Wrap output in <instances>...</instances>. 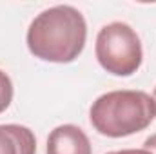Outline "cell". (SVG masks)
Instances as JSON below:
<instances>
[{
    "label": "cell",
    "instance_id": "8992f818",
    "mask_svg": "<svg viewBox=\"0 0 156 154\" xmlns=\"http://www.w3.org/2000/svg\"><path fill=\"white\" fill-rule=\"evenodd\" d=\"M13 102V82L7 73L0 69V113H4Z\"/></svg>",
    "mask_w": 156,
    "mask_h": 154
},
{
    "label": "cell",
    "instance_id": "52a82bcc",
    "mask_svg": "<svg viewBox=\"0 0 156 154\" xmlns=\"http://www.w3.org/2000/svg\"><path fill=\"white\" fill-rule=\"evenodd\" d=\"M107 154H153V152L142 147V149H122V151H113V152Z\"/></svg>",
    "mask_w": 156,
    "mask_h": 154
},
{
    "label": "cell",
    "instance_id": "5b68a950",
    "mask_svg": "<svg viewBox=\"0 0 156 154\" xmlns=\"http://www.w3.org/2000/svg\"><path fill=\"white\" fill-rule=\"evenodd\" d=\"M0 154H37L35 132L18 123L0 125Z\"/></svg>",
    "mask_w": 156,
    "mask_h": 154
},
{
    "label": "cell",
    "instance_id": "ba28073f",
    "mask_svg": "<svg viewBox=\"0 0 156 154\" xmlns=\"http://www.w3.org/2000/svg\"><path fill=\"white\" fill-rule=\"evenodd\" d=\"M144 149H147V151H151L153 154H156V134L149 136V138L144 142Z\"/></svg>",
    "mask_w": 156,
    "mask_h": 154
},
{
    "label": "cell",
    "instance_id": "7a4b0ae2",
    "mask_svg": "<svg viewBox=\"0 0 156 154\" xmlns=\"http://www.w3.org/2000/svg\"><path fill=\"white\" fill-rule=\"evenodd\" d=\"M154 118L156 103L145 91H109L98 96L89 109L91 125L107 138L136 134L147 129Z\"/></svg>",
    "mask_w": 156,
    "mask_h": 154
},
{
    "label": "cell",
    "instance_id": "277c9868",
    "mask_svg": "<svg viewBox=\"0 0 156 154\" xmlns=\"http://www.w3.org/2000/svg\"><path fill=\"white\" fill-rule=\"evenodd\" d=\"M45 154H93V147L78 125L64 123L49 132Z\"/></svg>",
    "mask_w": 156,
    "mask_h": 154
},
{
    "label": "cell",
    "instance_id": "6da1fadb",
    "mask_svg": "<svg viewBox=\"0 0 156 154\" xmlns=\"http://www.w3.org/2000/svg\"><path fill=\"white\" fill-rule=\"evenodd\" d=\"M87 24L73 5H53L33 18L27 29V47L35 58L53 64L76 60L85 47Z\"/></svg>",
    "mask_w": 156,
    "mask_h": 154
},
{
    "label": "cell",
    "instance_id": "3957f363",
    "mask_svg": "<svg viewBox=\"0 0 156 154\" xmlns=\"http://www.w3.org/2000/svg\"><path fill=\"white\" fill-rule=\"evenodd\" d=\"M94 54L102 69L115 76L134 75L144 60L140 37L125 22H111L98 31Z\"/></svg>",
    "mask_w": 156,
    "mask_h": 154
},
{
    "label": "cell",
    "instance_id": "9c48e42d",
    "mask_svg": "<svg viewBox=\"0 0 156 154\" xmlns=\"http://www.w3.org/2000/svg\"><path fill=\"white\" fill-rule=\"evenodd\" d=\"M153 100H154V103H156V87H154V94H153Z\"/></svg>",
    "mask_w": 156,
    "mask_h": 154
}]
</instances>
